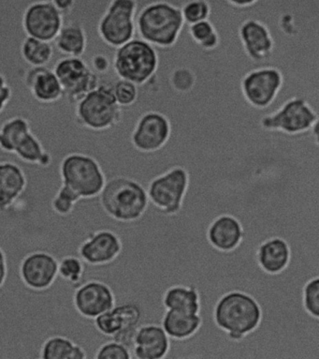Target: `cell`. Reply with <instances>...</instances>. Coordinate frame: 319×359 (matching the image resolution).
<instances>
[{
    "instance_id": "cell-1",
    "label": "cell",
    "mask_w": 319,
    "mask_h": 359,
    "mask_svg": "<svg viewBox=\"0 0 319 359\" xmlns=\"http://www.w3.org/2000/svg\"><path fill=\"white\" fill-rule=\"evenodd\" d=\"M185 25L181 8L165 0L150 2L136 16L138 37L160 48L173 47Z\"/></svg>"
},
{
    "instance_id": "cell-2",
    "label": "cell",
    "mask_w": 319,
    "mask_h": 359,
    "mask_svg": "<svg viewBox=\"0 0 319 359\" xmlns=\"http://www.w3.org/2000/svg\"><path fill=\"white\" fill-rule=\"evenodd\" d=\"M99 200L107 216L124 222L140 218L149 203L146 189L132 178L123 175L107 180Z\"/></svg>"
},
{
    "instance_id": "cell-3",
    "label": "cell",
    "mask_w": 319,
    "mask_h": 359,
    "mask_svg": "<svg viewBox=\"0 0 319 359\" xmlns=\"http://www.w3.org/2000/svg\"><path fill=\"white\" fill-rule=\"evenodd\" d=\"M112 83H101L75 104V121L85 129L106 132L124 121V109L113 95Z\"/></svg>"
},
{
    "instance_id": "cell-4",
    "label": "cell",
    "mask_w": 319,
    "mask_h": 359,
    "mask_svg": "<svg viewBox=\"0 0 319 359\" xmlns=\"http://www.w3.org/2000/svg\"><path fill=\"white\" fill-rule=\"evenodd\" d=\"M216 325L232 339H241L256 330L262 319V309L250 294L240 291L225 294L213 310Z\"/></svg>"
},
{
    "instance_id": "cell-5",
    "label": "cell",
    "mask_w": 319,
    "mask_h": 359,
    "mask_svg": "<svg viewBox=\"0 0 319 359\" xmlns=\"http://www.w3.org/2000/svg\"><path fill=\"white\" fill-rule=\"evenodd\" d=\"M160 67V55L154 46L138 36L115 49L113 69L119 79L141 86L151 79Z\"/></svg>"
},
{
    "instance_id": "cell-6",
    "label": "cell",
    "mask_w": 319,
    "mask_h": 359,
    "mask_svg": "<svg viewBox=\"0 0 319 359\" xmlns=\"http://www.w3.org/2000/svg\"><path fill=\"white\" fill-rule=\"evenodd\" d=\"M61 180L82 199L99 197L107 177L97 158L83 153H71L61 161Z\"/></svg>"
},
{
    "instance_id": "cell-7",
    "label": "cell",
    "mask_w": 319,
    "mask_h": 359,
    "mask_svg": "<svg viewBox=\"0 0 319 359\" xmlns=\"http://www.w3.org/2000/svg\"><path fill=\"white\" fill-rule=\"evenodd\" d=\"M319 122V110L304 97H292L260 119V126L268 132L299 135L312 129Z\"/></svg>"
},
{
    "instance_id": "cell-8",
    "label": "cell",
    "mask_w": 319,
    "mask_h": 359,
    "mask_svg": "<svg viewBox=\"0 0 319 359\" xmlns=\"http://www.w3.org/2000/svg\"><path fill=\"white\" fill-rule=\"evenodd\" d=\"M137 0H112L99 19L98 34L111 48L116 49L137 36Z\"/></svg>"
},
{
    "instance_id": "cell-9",
    "label": "cell",
    "mask_w": 319,
    "mask_h": 359,
    "mask_svg": "<svg viewBox=\"0 0 319 359\" xmlns=\"http://www.w3.org/2000/svg\"><path fill=\"white\" fill-rule=\"evenodd\" d=\"M94 325L102 336L121 342L129 350L132 358L134 338L139 328L143 327V313L133 303L115 305L106 313L94 319Z\"/></svg>"
},
{
    "instance_id": "cell-10",
    "label": "cell",
    "mask_w": 319,
    "mask_h": 359,
    "mask_svg": "<svg viewBox=\"0 0 319 359\" xmlns=\"http://www.w3.org/2000/svg\"><path fill=\"white\" fill-rule=\"evenodd\" d=\"M55 74L63 89V98L75 105L98 88L101 79L82 57H65L55 64Z\"/></svg>"
},
{
    "instance_id": "cell-11",
    "label": "cell",
    "mask_w": 319,
    "mask_h": 359,
    "mask_svg": "<svg viewBox=\"0 0 319 359\" xmlns=\"http://www.w3.org/2000/svg\"><path fill=\"white\" fill-rule=\"evenodd\" d=\"M239 38L246 55L253 62L262 66L280 67L283 62L276 58L278 44L283 39L274 41L271 29L263 22L256 18H248L242 22L238 29Z\"/></svg>"
},
{
    "instance_id": "cell-12",
    "label": "cell",
    "mask_w": 319,
    "mask_h": 359,
    "mask_svg": "<svg viewBox=\"0 0 319 359\" xmlns=\"http://www.w3.org/2000/svg\"><path fill=\"white\" fill-rule=\"evenodd\" d=\"M284 83V75L276 67L252 69L241 81L246 101L257 109H266L276 102Z\"/></svg>"
},
{
    "instance_id": "cell-13",
    "label": "cell",
    "mask_w": 319,
    "mask_h": 359,
    "mask_svg": "<svg viewBox=\"0 0 319 359\" xmlns=\"http://www.w3.org/2000/svg\"><path fill=\"white\" fill-rule=\"evenodd\" d=\"M188 182L190 177L187 170L174 167L150 183L147 189L149 201L162 208L166 214H176L181 210Z\"/></svg>"
},
{
    "instance_id": "cell-14",
    "label": "cell",
    "mask_w": 319,
    "mask_h": 359,
    "mask_svg": "<svg viewBox=\"0 0 319 359\" xmlns=\"http://www.w3.org/2000/svg\"><path fill=\"white\" fill-rule=\"evenodd\" d=\"M171 135L170 119L157 111H148L138 118L130 140L140 151L155 152L168 143Z\"/></svg>"
},
{
    "instance_id": "cell-15",
    "label": "cell",
    "mask_w": 319,
    "mask_h": 359,
    "mask_svg": "<svg viewBox=\"0 0 319 359\" xmlns=\"http://www.w3.org/2000/svg\"><path fill=\"white\" fill-rule=\"evenodd\" d=\"M63 25V15L47 0L29 4L22 18V27L27 36L48 43L55 41Z\"/></svg>"
},
{
    "instance_id": "cell-16",
    "label": "cell",
    "mask_w": 319,
    "mask_h": 359,
    "mask_svg": "<svg viewBox=\"0 0 319 359\" xmlns=\"http://www.w3.org/2000/svg\"><path fill=\"white\" fill-rule=\"evenodd\" d=\"M73 304L80 316L94 320L115 307V296L108 283L94 279L78 286Z\"/></svg>"
},
{
    "instance_id": "cell-17",
    "label": "cell",
    "mask_w": 319,
    "mask_h": 359,
    "mask_svg": "<svg viewBox=\"0 0 319 359\" xmlns=\"http://www.w3.org/2000/svg\"><path fill=\"white\" fill-rule=\"evenodd\" d=\"M122 248L118 233L109 229H99L88 235L80 245L78 253L84 263L93 266H104L118 257Z\"/></svg>"
},
{
    "instance_id": "cell-18",
    "label": "cell",
    "mask_w": 319,
    "mask_h": 359,
    "mask_svg": "<svg viewBox=\"0 0 319 359\" xmlns=\"http://www.w3.org/2000/svg\"><path fill=\"white\" fill-rule=\"evenodd\" d=\"M57 276L58 261L48 252L29 253L21 262L22 282L31 290H47L54 285Z\"/></svg>"
},
{
    "instance_id": "cell-19",
    "label": "cell",
    "mask_w": 319,
    "mask_h": 359,
    "mask_svg": "<svg viewBox=\"0 0 319 359\" xmlns=\"http://www.w3.org/2000/svg\"><path fill=\"white\" fill-rule=\"evenodd\" d=\"M24 83L36 102L52 104L63 98V89L52 69L31 67L24 76Z\"/></svg>"
},
{
    "instance_id": "cell-20",
    "label": "cell",
    "mask_w": 319,
    "mask_h": 359,
    "mask_svg": "<svg viewBox=\"0 0 319 359\" xmlns=\"http://www.w3.org/2000/svg\"><path fill=\"white\" fill-rule=\"evenodd\" d=\"M170 348V337L162 325H146L134 338V359H164Z\"/></svg>"
},
{
    "instance_id": "cell-21",
    "label": "cell",
    "mask_w": 319,
    "mask_h": 359,
    "mask_svg": "<svg viewBox=\"0 0 319 359\" xmlns=\"http://www.w3.org/2000/svg\"><path fill=\"white\" fill-rule=\"evenodd\" d=\"M27 180L23 169L12 161L0 163V211H6L26 191Z\"/></svg>"
},
{
    "instance_id": "cell-22",
    "label": "cell",
    "mask_w": 319,
    "mask_h": 359,
    "mask_svg": "<svg viewBox=\"0 0 319 359\" xmlns=\"http://www.w3.org/2000/svg\"><path fill=\"white\" fill-rule=\"evenodd\" d=\"M210 243L223 252L234 250L243 238L240 222L229 215H222L211 224L207 232Z\"/></svg>"
},
{
    "instance_id": "cell-23",
    "label": "cell",
    "mask_w": 319,
    "mask_h": 359,
    "mask_svg": "<svg viewBox=\"0 0 319 359\" xmlns=\"http://www.w3.org/2000/svg\"><path fill=\"white\" fill-rule=\"evenodd\" d=\"M290 247L284 239L273 238L263 242L257 250V262L263 271L277 274L284 271L290 261Z\"/></svg>"
},
{
    "instance_id": "cell-24",
    "label": "cell",
    "mask_w": 319,
    "mask_h": 359,
    "mask_svg": "<svg viewBox=\"0 0 319 359\" xmlns=\"http://www.w3.org/2000/svg\"><path fill=\"white\" fill-rule=\"evenodd\" d=\"M54 41L55 48L65 57H82L87 47V33L77 22L64 24Z\"/></svg>"
},
{
    "instance_id": "cell-25",
    "label": "cell",
    "mask_w": 319,
    "mask_h": 359,
    "mask_svg": "<svg viewBox=\"0 0 319 359\" xmlns=\"http://www.w3.org/2000/svg\"><path fill=\"white\" fill-rule=\"evenodd\" d=\"M201 324V317L199 313L167 310L163 317L162 327L170 338L184 339L195 334Z\"/></svg>"
},
{
    "instance_id": "cell-26",
    "label": "cell",
    "mask_w": 319,
    "mask_h": 359,
    "mask_svg": "<svg viewBox=\"0 0 319 359\" xmlns=\"http://www.w3.org/2000/svg\"><path fill=\"white\" fill-rule=\"evenodd\" d=\"M13 154L17 156L24 163L35 164L41 167H49L52 163V157L47 152L32 130L26 133L16 144Z\"/></svg>"
},
{
    "instance_id": "cell-27",
    "label": "cell",
    "mask_w": 319,
    "mask_h": 359,
    "mask_svg": "<svg viewBox=\"0 0 319 359\" xmlns=\"http://www.w3.org/2000/svg\"><path fill=\"white\" fill-rule=\"evenodd\" d=\"M167 310L187 313H199L201 310L199 297L195 288L176 285L168 289L163 299Z\"/></svg>"
},
{
    "instance_id": "cell-28",
    "label": "cell",
    "mask_w": 319,
    "mask_h": 359,
    "mask_svg": "<svg viewBox=\"0 0 319 359\" xmlns=\"http://www.w3.org/2000/svg\"><path fill=\"white\" fill-rule=\"evenodd\" d=\"M43 359H85L87 352L84 348L62 336L47 339L41 349Z\"/></svg>"
},
{
    "instance_id": "cell-29",
    "label": "cell",
    "mask_w": 319,
    "mask_h": 359,
    "mask_svg": "<svg viewBox=\"0 0 319 359\" xmlns=\"http://www.w3.org/2000/svg\"><path fill=\"white\" fill-rule=\"evenodd\" d=\"M20 51L22 58L30 67H46L54 57L51 43L29 36L22 41Z\"/></svg>"
},
{
    "instance_id": "cell-30",
    "label": "cell",
    "mask_w": 319,
    "mask_h": 359,
    "mask_svg": "<svg viewBox=\"0 0 319 359\" xmlns=\"http://www.w3.org/2000/svg\"><path fill=\"white\" fill-rule=\"evenodd\" d=\"M30 130V122L23 116H13L7 119L0 126V149L13 154L16 144Z\"/></svg>"
},
{
    "instance_id": "cell-31",
    "label": "cell",
    "mask_w": 319,
    "mask_h": 359,
    "mask_svg": "<svg viewBox=\"0 0 319 359\" xmlns=\"http://www.w3.org/2000/svg\"><path fill=\"white\" fill-rule=\"evenodd\" d=\"M201 80V71L199 69H193V67L191 68L185 64L176 66L169 76V82L173 90L182 94L191 93Z\"/></svg>"
},
{
    "instance_id": "cell-32",
    "label": "cell",
    "mask_w": 319,
    "mask_h": 359,
    "mask_svg": "<svg viewBox=\"0 0 319 359\" xmlns=\"http://www.w3.org/2000/svg\"><path fill=\"white\" fill-rule=\"evenodd\" d=\"M188 33L191 39L204 50L215 49L220 43V35L210 19L190 25L188 26Z\"/></svg>"
},
{
    "instance_id": "cell-33",
    "label": "cell",
    "mask_w": 319,
    "mask_h": 359,
    "mask_svg": "<svg viewBox=\"0 0 319 359\" xmlns=\"http://www.w3.org/2000/svg\"><path fill=\"white\" fill-rule=\"evenodd\" d=\"M58 276L69 285L79 286L85 276L84 261L77 256H65L58 262Z\"/></svg>"
},
{
    "instance_id": "cell-34",
    "label": "cell",
    "mask_w": 319,
    "mask_h": 359,
    "mask_svg": "<svg viewBox=\"0 0 319 359\" xmlns=\"http://www.w3.org/2000/svg\"><path fill=\"white\" fill-rule=\"evenodd\" d=\"M81 199L73 190L62 183L52 200V210L59 216L71 215L73 212L75 205Z\"/></svg>"
},
{
    "instance_id": "cell-35",
    "label": "cell",
    "mask_w": 319,
    "mask_h": 359,
    "mask_svg": "<svg viewBox=\"0 0 319 359\" xmlns=\"http://www.w3.org/2000/svg\"><path fill=\"white\" fill-rule=\"evenodd\" d=\"M185 23L190 25L208 20L212 15V7L208 0H187L181 7Z\"/></svg>"
},
{
    "instance_id": "cell-36",
    "label": "cell",
    "mask_w": 319,
    "mask_h": 359,
    "mask_svg": "<svg viewBox=\"0 0 319 359\" xmlns=\"http://www.w3.org/2000/svg\"><path fill=\"white\" fill-rule=\"evenodd\" d=\"M113 91L116 102L123 108L132 107L140 97V86L119 78L113 83Z\"/></svg>"
},
{
    "instance_id": "cell-37",
    "label": "cell",
    "mask_w": 319,
    "mask_h": 359,
    "mask_svg": "<svg viewBox=\"0 0 319 359\" xmlns=\"http://www.w3.org/2000/svg\"><path fill=\"white\" fill-rule=\"evenodd\" d=\"M97 359H132L129 350L121 342L108 341L97 349Z\"/></svg>"
},
{
    "instance_id": "cell-38",
    "label": "cell",
    "mask_w": 319,
    "mask_h": 359,
    "mask_svg": "<svg viewBox=\"0 0 319 359\" xmlns=\"http://www.w3.org/2000/svg\"><path fill=\"white\" fill-rule=\"evenodd\" d=\"M304 306L308 313L319 318V277L313 278L305 285Z\"/></svg>"
},
{
    "instance_id": "cell-39",
    "label": "cell",
    "mask_w": 319,
    "mask_h": 359,
    "mask_svg": "<svg viewBox=\"0 0 319 359\" xmlns=\"http://www.w3.org/2000/svg\"><path fill=\"white\" fill-rule=\"evenodd\" d=\"M13 97V89L4 74H0V114L6 109Z\"/></svg>"
},
{
    "instance_id": "cell-40",
    "label": "cell",
    "mask_w": 319,
    "mask_h": 359,
    "mask_svg": "<svg viewBox=\"0 0 319 359\" xmlns=\"http://www.w3.org/2000/svg\"><path fill=\"white\" fill-rule=\"evenodd\" d=\"M111 67H113V61L107 55L102 54H97L93 55L91 60V69L96 74H105L110 71Z\"/></svg>"
},
{
    "instance_id": "cell-41",
    "label": "cell",
    "mask_w": 319,
    "mask_h": 359,
    "mask_svg": "<svg viewBox=\"0 0 319 359\" xmlns=\"http://www.w3.org/2000/svg\"><path fill=\"white\" fill-rule=\"evenodd\" d=\"M50 1L63 16L71 13L75 5V0H50Z\"/></svg>"
},
{
    "instance_id": "cell-42",
    "label": "cell",
    "mask_w": 319,
    "mask_h": 359,
    "mask_svg": "<svg viewBox=\"0 0 319 359\" xmlns=\"http://www.w3.org/2000/svg\"><path fill=\"white\" fill-rule=\"evenodd\" d=\"M8 276L7 257L4 250L0 248V288L4 285Z\"/></svg>"
},
{
    "instance_id": "cell-43",
    "label": "cell",
    "mask_w": 319,
    "mask_h": 359,
    "mask_svg": "<svg viewBox=\"0 0 319 359\" xmlns=\"http://www.w3.org/2000/svg\"><path fill=\"white\" fill-rule=\"evenodd\" d=\"M226 1L235 8H248L257 4L260 0H226Z\"/></svg>"
}]
</instances>
